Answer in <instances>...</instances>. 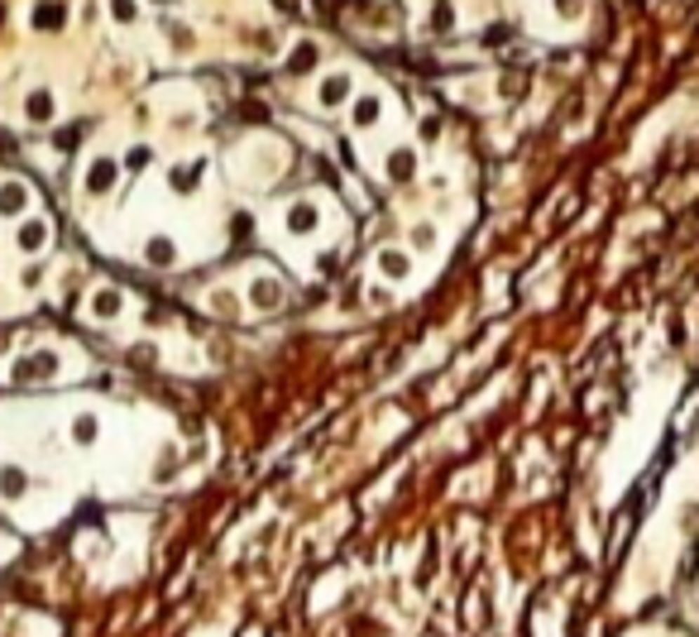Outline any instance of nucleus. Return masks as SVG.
Wrapping results in <instances>:
<instances>
[{"instance_id":"20e7f679","label":"nucleus","mask_w":699,"mask_h":637,"mask_svg":"<svg viewBox=\"0 0 699 637\" xmlns=\"http://www.w3.org/2000/svg\"><path fill=\"white\" fill-rule=\"evenodd\" d=\"M29 120H53V101H48V91L29 96Z\"/></svg>"},{"instance_id":"7ed1b4c3","label":"nucleus","mask_w":699,"mask_h":637,"mask_svg":"<svg viewBox=\"0 0 699 637\" xmlns=\"http://www.w3.org/2000/svg\"><path fill=\"white\" fill-rule=\"evenodd\" d=\"M278 297H283L278 283H254V307H278Z\"/></svg>"},{"instance_id":"39448f33","label":"nucleus","mask_w":699,"mask_h":637,"mask_svg":"<svg viewBox=\"0 0 699 637\" xmlns=\"http://www.w3.org/2000/svg\"><path fill=\"white\" fill-rule=\"evenodd\" d=\"M20 244H25V249H39V244H44V225H39V221H29L25 230H20Z\"/></svg>"},{"instance_id":"423d86ee","label":"nucleus","mask_w":699,"mask_h":637,"mask_svg":"<svg viewBox=\"0 0 699 637\" xmlns=\"http://www.w3.org/2000/svg\"><path fill=\"white\" fill-rule=\"evenodd\" d=\"M383 273H388V278H403L407 259H403V254H383Z\"/></svg>"},{"instance_id":"6e6552de","label":"nucleus","mask_w":699,"mask_h":637,"mask_svg":"<svg viewBox=\"0 0 699 637\" xmlns=\"http://www.w3.org/2000/svg\"><path fill=\"white\" fill-rule=\"evenodd\" d=\"M374 115H378V101H359V110H354L359 125H374Z\"/></svg>"},{"instance_id":"f257e3e1","label":"nucleus","mask_w":699,"mask_h":637,"mask_svg":"<svg viewBox=\"0 0 699 637\" xmlns=\"http://www.w3.org/2000/svg\"><path fill=\"white\" fill-rule=\"evenodd\" d=\"M345 96H350V81L345 77H331L321 86V101H326V106H335V101H345Z\"/></svg>"},{"instance_id":"1a4fd4ad","label":"nucleus","mask_w":699,"mask_h":637,"mask_svg":"<svg viewBox=\"0 0 699 637\" xmlns=\"http://www.w3.org/2000/svg\"><path fill=\"white\" fill-rule=\"evenodd\" d=\"M312 221H317L312 206H297V211H293V230H312Z\"/></svg>"},{"instance_id":"0eeeda50","label":"nucleus","mask_w":699,"mask_h":637,"mask_svg":"<svg viewBox=\"0 0 699 637\" xmlns=\"http://www.w3.org/2000/svg\"><path fill=\"white\" fill-rule=\"evenodd\" d=\"M312 58H317V48H312V44H302V48L293 53V72H302V67H312Z\"/></svg>"},{"instance_id":"f03ea898","label":"nucleus","mask_w":699,"mask_h":637,"mask_svg":"<svg viewBox=\"0 0 699 637\" xmlns=\"http://www.w3.org/2000/svg\"><path fill=\"white\" fill-rule=\"evenodd\" d=\"M115 183V163H96V168H91V192H106V187Z\"/></svg>"}]
</instances>
